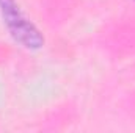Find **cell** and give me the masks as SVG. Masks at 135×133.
Returning a JSON list of instances; mask_svg holds the SVG:
<instances>
[{"label": "cell", "instance_id": "1", "mask_svg": "<svg viewBox=\"0 0 135 133\" xmlns=\"http://www.w3.org/2000/svg\"><path fill=\"white\" fill-rule=\"evenodd\" d=\"M0 14L3 24L6 25L9 34L14 38L16 42L32 50L42 47L44 44L42 34L24 16V13L21 11L19 5L14 0H0Z\"/></svg>", "mask_w": 135, "mask_h": 133}]
</instances>
